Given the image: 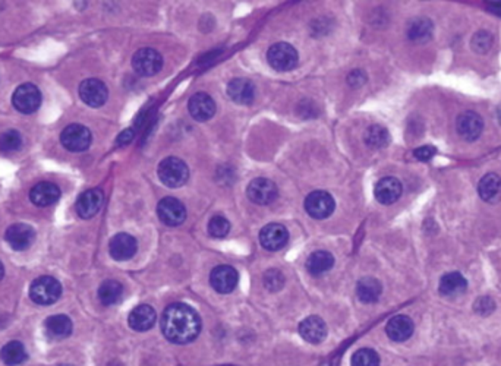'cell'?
I'll list each match as a JSON object with an SVG mask.
<instances>
[{"label":"cell","instance_id":"1","mask_svg":"<svg viewBox=\"0 0 501 366\" xmlns=\"http://www.w3.org/2000/svg\"><path fill=\"white\" fill-rule=\"evenodd\" d=\"M160 327L164 337L175 345H188L200 336L201 318L187 303H172L164 309Z\"/></svg>","mask_w":501,"mask_h":366},{"label":"cell","instance_id":"2","mask_svg":"<svg viewBox=\"0 0 501 366\" xmlns=\"http://www.w3.org/2000/svg\"><path fill=\"white\" fill-rule=\"evenodd\" d=\"M158 179L162 180L163 185L169 188H180L185 185L189 179V168L178 157H167L158 164L157 168Z\"/></svg>","mask_w":501,"mask_h":366},{"label":"cell","instance_id":"3","mask_svg":"<svg viewBox=\"0 0 501 366\" xmlns=\"http://www.w3.org/2000/svg\"><path fill=\"white\" fill-rule=\"evenodd\" d=\"M268 65L278 72H289L295 69L298 65V52L296 48L287 43H276L268 48L267 52Z\"/></svg>","mask_w":501,"mask_h":366},{"label":"cell","instance_id":"4","mask_svg":"<svg viewBox=\"0 0 501 366\" xmlns=\"http://www.w3.org/2000/svg\"><path fill=\"white\" fill-rule=\"evenodd\" d=\"M60 295H62V286L53 277H40L34 280L30 289L31 299L39 305H52L55 303Z\"/></svg>","mask_w":501,"mask_h":366},{"label":"cell","instance_id":"5","mask_svg":"<svg viewBox=\"0 0 501 366\" xmlns=\"http://www.w3.org/2000/svg\"><path fill=\"white\" fill-rule=\"evenodd\" d=\"M132 68L141 77H153L163 68V57L154 48L145 47L132 57Z\"/></svg>","mask_w":501,"mask_h":366},{"label":"cell","instance_id":"6","mask_svg":"<svg viewBox=\"0 0 501 366\" xmlns=\"http://www.w3.org/2000/svg\"><path fill=\"white\" fill-rule=\"evenodd\" d=\"M60 141H62V145L66 150L72 153H81L87 150L91 145L93 137L88 128L73 124L64 129L62 135H60Z\"/></svg>","mask_w":501,"mask_h":366},{"label":"cell","instance_id":"7","mask_svg":"<svg viewBox=\"0 0 501 366\" xmlns=\"http://www.w3.org/2000/svg\"><path fill=\"white\" fill-rule=\"evenodd\" d=\"M334 206V198L325 191H314L305 200V210L316 220H323L332 215Z\"/></svg>","mask_w":501,"mask_h":366},{"label":"cell","instance_id":"8","mask_svg":"<svg viewBox=\"0 0 501 366\" xmlns=\"http://www.w3.org/2000/svg\"><path fill=\"white\" fill-rule=\"evenodd\" d=\"M157 215L166 226L176 227L187 220V209L173 197L163 198L157 205Z\"/></svg>","mask_w":501,"mask_h":366},{"label":"cell","instance_id":"9","mask_svg":"<svg viewBox=\"0 0 501 366\" xmlns=\"http://www.w3.org/2000/svg\"><path fill=\"white\" fill-rule=\"evenodd\" d=\"M15 108L21 113H34L41 104V93L34 84H23L17 88L12 97Z\"/></svg>","mask_w":501,"mask_h":366},{"label":"cell","instance_id":"10","mask_svg":"<svg viewBox=\"0 0 501 366\" xmlns=\"http://www.w3.org/2000/svg\"><path fill=\"white\" fill-rule=\"evenodd\" d=\"M248 198L256 205H268L276 201L278 189L274 182L265 177L254 179L247 189Z\"/></svg>","mask_w":501,"mask_h":366},{"label":"cell","instance_id":"11","mask_svg":"<svg viewBox=\"0 0 501 366\" xmlns=\"http://www.w3.org/2000/svg\"><path fill=\"white\" fill-rule=\"evenodd\" d=\"M239 274L234 267L230 265H218L210 274V283L211 287L222 295L231 293L238 286Z\"/></svg>","mask_w":501,"mask_h":366},{"label":"cell","instance_id":"12","mask_svg":"<svg viewBox=\"0 0 501 366\" xmlns=\"http://www.w3.org/2000/svg\"><path fill=\"white\" fill-rule=\"evenodd\" d=\"M289 242V231L283 224L272 223L267 224L260 231V243L267 251H280L283 249Z\"/></svg>","mask_w":501,"mask_h":366},{"label":"cell","instance_id":"13","mask_svg":"<svg viewBox=\"0 0 501 366\" xmlns=\"http://www.w3.org/2000/svg\"><path fill=\"white\" fill-rule=\"evenodd\" d=\"M79 97L81 100L88 104L90 107H102L108 97V91L107 87L104 85V82H102L100 79H85L81 85H79Z\"/></svg>","mask_w":501,"mask_h":366},{"label":"cell","instance_id":"14","mask_svg":"<svg viewBox=\"0 0 501 366\" xmlns=\"http://www.w3.org/2000/svg\"><path fill=\"white\" fill-rule=\"evenodd\" d=\"M138 251L137 239L128 233H117L108 243V252L116 261H128Z\"/></svg>","mask_w":501,"mask_h":366},{"label":"cell","instance_id":"15","mask_svg":"<svg viewBox=\"0 0 501 366\" xmlns=\"http://www.w3.org/2000/svg\"><path fill=\"white\" fill-rule=\"evenodd\" d=\"M104 193L102 189H90L79 195L75 210L81 218H91L102 210Z\"/></svg>","mask_w":501,"mask_h":366},{"label":"cell","instance_id":"16","mask_svg":"<svg viewBox=\"0 0 501 366\" xmlns=\"http://www.w3.org/2000/svg\"><path fill=\"white\" fill-rule=\"evenodd\" d=\"M456 129L463 139L475 141L481 137L484 131V120L478 113L465 112L457 117Z\"/></svg>","mask_w":501,"mask_h":366},{"label":"cell","instance_id":"17","mask_svg":"<svg viewBox=\"0 0 501 366\" xmlns=\"http://www.w3.org/2000/svg\"><path fill=\"white\" fill-rule=\"evenodd\" d=\"M188 110L195 120L207 122L216 115V102L207 93H197L191 97Z\"/></svg>","mask_w":501,"mask_h":366},{"label":"cell","instance_id":"18","mask_svg":"<svg viewBox=\"0 0 501 366\" xmlns=\"http://www.w3.org/2000/svg\"><path fill=\"white\" fill-rule=\"evenodd\" d=\"M5 239L12 249L26 251L32 245L35 239V231L28 224H14L6 230Z\"/></svg>","mask_w":501,"mask_h":366},{"label":"cell","instance_id":"19","mask_svg":"<svg viewBox=\"0 0 501 366\" xmlns=\"http://www.w3.org/2000/svg\"><path fill=\"white\" fill-rule=\"evenodd\" d=\"M301 337L312 345H319L327 337V325L320 316H308L299 324Z\"/></svg>","mask_w":501,"mask_h":366},{"label":"cell","instance_id":"20","mask_svg":"<svg viewBox=\"0 0 501 366\" xmlns=\"http://www.w3.org/2000/svg\"><path fill=\"white\" fill-rule=\"evenodd\" d=\"M255 85L247 78H235L227 85V94L238 104H251L255 99Z\"/></svg>","mask_w":501,"mask_h":366},{"label":"cell","instance_id":"21","mask_svg":"<svg viewBox=\"0 0 501 366\" xmlns=\"http://www.w3.org/2000/svg\"><path fill=\"white\" fill-rule=\"evenodd\" d=\"M401 183L396 177H383L375 185L374 195L377 201L384 205L395 204L401 195Z\"/></svg>","mask_w":501,"mask_h":366},{"label":"cell","instance_id":"22","mask_svg":"<svg viewBox=\"0 0 501 366\" xmlns=\"http://www.w3.org/2000/svg\"><path fill=\"white\" fill-rule=\"evenodd\" d=\"M129 327L135 331H149L150 328L154 327L157 321V314L150 307V305H138L135 309H132L129 314Z\"/></svg>","mask_w":501,"mask_h":366},{"label":"cell","instance_id":"23","mask_svg":"<svg viewBox=\"0 0 501 366\" xmlns=\"http://www.w3.org/2000/svg\"><path fill=\"white\" fill-rule=\"evenodd\" d=\"M413 329H415L413 321L406 315L393 316L386 327L387 336L393 341H397V343H401V341H406L408 338H410L413 334Z\"/></svg>","mask_w":501,"mask_h":366},{"label":"cell","instance_id":"24","mask_svg":"<svg viewBox=\"0 0 501 366\" xmlns=\"http://www.w3.org/2000/svg\"><path fill=\"white\" fill-rule=\"evenodd\" d=\"M30 198L35 205H39V206L53 205L60 198V189L52 182H41L31 189Z\"/></svg>","mask_w":501,"mask_h":366},{"label":"cell","instance_id":"25","mask_svg":"<svg viewBox=\"0 0 501 366\" xmlns=\"http://www.w3.org/2000/svg\"><path fill=\"white\" fill-rule=\"evenodd\" d=\"M468 289L466 278L460 273H448L443 276L439 282V293L447 298H456L463 295Z\"/></svg>","mask_w":501,"mask_h":366},{"label":"cell","instance_id":"26","mask_svg":"<svg viewBox=\"0 0 501 366\" xmlns=\"http://www.w3.org/2000/svg\"><path fill=\"white\" fill-rule=\"evenodd\" d=\"M381 283L374 277L361 278L357 285V296L363 303H374L381 296Z\"/></svg>","mask_w":501,"mask_h":366},{"label":"cell","instance_id":"27","mask_svg":"<svg viewBox=\"0 0 501 366\" xmlns=\"http://www.w3.org/2000/svg\"><path fill=\"white\" fill-rule=\"evenodd\" d=\"M46 333L50 338L60 340L66 338L72 333V321L66 315H53L50 318H47L46 324Z\"/></svg>","mask_w":501,"mask_h":366},{"label":"cell","instance_id":"28","mask_svg":"<svg viewBox=\"0 0 501 366\" xmlns=\"http://www.w3.org/2000/svg\"><path fill=\"white\" fill-rule=\"evenodd\" d=\"M334 265V256L327 251H315L307 260V268L312 276H321L330 271Z\"/></svg>","mask_w":501,"mask_h":366},{"label":"cell","instance_id":"29","mask_svg":"<svg viewBox=\"0 0 501 366\" xmlns=\"http://www.w3.org/2000/svg\"><path fill=\"white\" fill-rule=\"evenodd\" d=\"M433 31H434L433 22L426 18H419L410 22V26L408 28V37L412 41L424 43L431 39Z\"/></svg>","mask_w":501,"mask_h":366},{"label":"cell","instance_id":"30","mask_svg":"<svg viewBox=\"0 0 501 366\" xmlns=\"http://www.w3.org/2000/svg\"><path fill=\"white\" fill-rule=\"evenodd\" d=\"M124 295V286L116 280H107L99 289V299L104 307H112L116 305Z\"/></svg>","mask_w":501,"mask_h":366},{"label":"cell","instance_id":"31","mask_svg":"<svg viewBox=\"0 0 501 366\" xmlns=\"http://www.w3.org/2000/svg\"><path fill=\"white\" fill-rule=\"evenodd\" d=\"M0 358L9 366H17L27 359V351L19 341H10L0 350Z\"/></svg>","mask_w":501,"mask_h":366},{"label":"cell","instance_id":"32","mask_svg":"<svg viewBox=\"0 0 501 366\" xmlns=\"http://www.w3.org/2000/svg\"><path fill=\"white\" fill-rule=\"evenodd\" d=\"M500 191H501V180H500V177L497 176V175H494V173H488V175H485L482 179H481V182H480V185H478V193H480V197L484 200V201H493L495 197H497V195L500 193Z\"/></svg>","mask_w":501,"mask_h":366},{"label":"cell","instance_id":"33","mask_svg":"<svg viewBox=\"0 0 501 366\" xmlns=\"http://www.w3.org/2000/svg\"><path fill=\"white\" fill-rule=\"evenodd\" d=\"M365 144L371 146V148H384L390 142V133L384 126L372 125L365 132Z\"/></svg>","mask_w":501,"mask_h":366},{"label":"cell","instance_id":"34","mask_svg":"<svg viewBox=\"0 0 501 366\" xmlns=\"http://www.w3.org/2000/svg\"><path fill=\"white\" fill-rule=\"evenodd\" d=\"M352 366H380V356L372 349H359L353 353Z\"/></svg>","mask_w":501,"mask_h":366},{"label":"cell","instance_id":"35","mask_svg":"<svg viewBox=\"0 0 501 366\" xmlns=\"http://www.w3.org/2000/svg\"><path fill=\"white\" fill-rule=\"evenodd\" d=\"M22 144V137L18 131H8L0 135V151L12 153L17 151Z\"/></svg>","mask_w":501,"mask_h":366},{"label":"cell","instance_id":"36","mask_svg":"<svg viewBox=\"0 0 501 366\" xmlns=\"http://www.w3.org/2000/svg\"><path fill=\"white\" fill-rule=\"evenodd\" d=\"M230 231V222L223 215H214L209 223V233L213 238H226Z\"/></svg>","mask_w":501,"mask_h":366},{"label":"cell","instance_id":"37","mask_svg":"<svg viewBox=\"0 0 501 366\" xmlns=\"http://www.w3.org/2000/svg\"><path fill=\"white\" fill-rule=\"evenodd\" d=\"M491 44H493V37L486 31L476 32L472 39V47L476 53L488 52L491 48Z\"/></svg>","mask_w":501,"mask_h":366},{"label":"cell","instance_id":"38","mask_svg":"<svg viewBox=\"0 0 501 366\" xmlns=\"http://www.w3.org/2000/svg\"><path fill=\"white\" fill-rule=\"evenodd\" d=\"M264 285L270 291H278L285 286V277L277 270H268L264 274Z\"/></svg>","mask_w":501,"mask_h":366},{"label":"cell","instance_id":"39","mask_svg":"<svg viewBox=\"0 0 501 366\" xmlns=\"http://www.w3.org/2000/svg\"><path fill=\"white\" fill-rule=\"evenodd\" d=\"M495 308V303L491 298L488 296H484V298H480L478 300L475 302V312L480 314L482 316H486L490 315Z\"/></svg>","mask_w":501,"mask_h":366},{"label":"cell","instance_id":"40","mask_svg":"<svg viewBox=\"0 0 501 366\" xmlns=\"http://www.w3.org/2000/svg\"><path fill=\"white\" fill-rule=\"evenodd\" d=\"M435 154V148L431 145H424V146H419V148H417L413 151V155L418 158V160L421 162H428L431 160V158L434 157Z\"/></svg>","mask_w":501,"mask_h":366},{"label":"cell","instance_id":"41","mask_svg":"<svg viewBox=\"0 0 501 366\" xmlns=\"http://www.w3.org/2000/svg\"><path fill=\"white\" fill-rule=\"evenodd\" d=\"M348 81H349V84L352 85V87H359V85H362L366 81V77L363 75V72H361V70H353L349 75Z\"/></svg>","mask_w":501,"mask_h":366},{"label":"cell","instance_id":"42","mask_svg":"<svg viewBox=\"0 0 501 366\" xmlns=\"http://www.w3.org/2000/svg\"><path fill=\"white\" fill-rule=\"evenodd\" d=\"M132 139H133V131L132 129H126V131H124L119 135L117 145H128Z\"/></svg>","mask_w":501,"mask_h":366},{"label":"cell","instance_id":"43","mask_svg":"<svg viewBox=\"0 0 501 366\" xmlns=\"http://www.w3.org/2000/svg\"><path fill=\"white\" fill-rule=\"evenodd\" d=\"M490 9L497 15H501V2H491Z\"/></svg>","mask_w":501,"mask_h":366},{"label":"cell","instance_id":"44","mask_svg":"<svg viewBox=\"0 0 501 366\" xmlns=\"http://www.w3.org/2000/svg\"><path fill=\"white\" fill-rule=\"evenodd\" d=\"M3 273H5V270H3V264H2V262H0V280H2V277H3Z\"/></svg>","mask_w":501,"mask_h":366}]
</instances>
